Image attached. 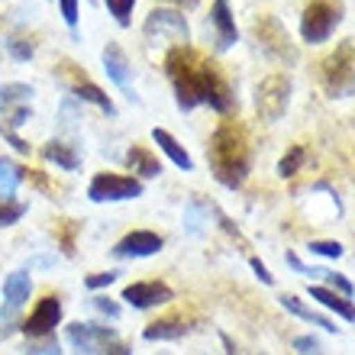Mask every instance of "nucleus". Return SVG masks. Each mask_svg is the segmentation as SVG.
I'll use <instances>...</instances> for the list:
<instances>
[{"label":"nucleus","instance_id":"nucleus-27","mask_svg":"<svg viewBox=\"0 0 355 355\" xmlns=\"http://www.w3.org/2000/svg\"><path fill=\"white\" fill-rule=\"evenodd\" d=\"M7 52L17 58V62H29V58L36 55V42H33V39L17 36V39H10L7 42Z\"/></svg>","mask_w":355,"mask_h":355},{"label":"nucleus","instance_id":"nucleus-2","mask_svg":"<svg viewBox=\"0 0 355 355\" xmlns=\"http://www.w3.org/2000/svg\"><path fill=\"white\" fill-rule=\"evenodd\" d=\"M207 162L223 187L236 191L245 184L249 168H252V146H249V132L243 123L223 120L216 126L210 142H207Z\"/></svg>","mask_w":355,"mask_h":355},{"label":"nucleus","instance_id":"nucleus-11","mask_svg":"<svg viewBox=\"0 0 355 355\" xmlns=\"http://www.w3.org/2000/svg\"><path fill=\"white\" fill-rule=\"evenodd\" d=\"M162 249H165V239L159 233L136 230V233H126L120 243L113 245V255L116 259H149V255H159Z\"/></svg>","mask_w":355,"mask_h":355},{"label":"nucleus","instance_id":"nucleus-34","mask_svg":"<svg viewBox=\"0 0 355 355\" xmlns=\"http://www.w3.org/2000/svg\"><path fill=\"white\" fill-rule=\"evenodd\" d=\"M116 275H120V271H97V275H87V288L91 291H101V288H110L113 281H116Z\"/></svg>","mask_w":355,"mask_h":355},{"label":"nucleus","instance_id":"nucleus-9","mask_svg":"<svg viewBox=\"0 0 355 355\" xmlns=\"http://www.w3.org/2000/svg\"><path fill=\"white\" fill-rule=\"evenodd\" d=\"M62 323V300L55 294H49L36 304V310L26 317L23 323V333L29 339H46V336H55V327Z\"/></svg>","mask_w":355,"mask_h":355},{"label":"nucleus","instance_id":"nucleus-29","mask_svg":"<svg viewBox=\"0 0 355 355\" xmlns=\"http://www.w3.org/2000/svg\"><path fill=\"white\" fill-rule=\"evenodd\" d=\"M33 120V110H29V103H19V107H7V126L3 130L17 132L19 126H26Z\"/></svg>","mask_w":355,"mask_h":355},{"label":"nucleus","instance_id":"nucleus-24","mask_svg":"<svg viewBox=\"0 0 355 355\" xmlns=\"http://www.w3.org/2000/svg\"><path fill=\"white\" fill-rule=\"evenodd\" d=\"M304 162H307V149H304V146H291V149L281 155V162H278V175L281 178H294Z\"/></svg>","mask_w":355,"mask_h":355},{"label":"nucleus","instance_id":"nucleus-10","mask_svg":"<svg viewBox=\"0 0 355 355\" xmlns=\"http://www.w3.org/2000/svg\"><path fill=\"white\" fill-rule=\"evenodd\" d=\"M175 297V291L165 284V281H136V284H126L123 288V300L136 310H149V307H162Z\"/></svg>","mask_w":355,"mask_h":355},{"label":"nucleus","instance_id":"nucleus-16","mask_svg":"<svg viewBox=\"0 0 355 355\" xmlns=\"http://www.w3.org/2000/svg\"><path fill=\"white\" fill-rule=\"evenodd\" d=\"M278 300H281V307L288 310V313H294V317H300V320H307V323H313V327H323L327 333H336V329H339L329 317H323V313H317L313 307H307V304H304L300 297H294V294H281Z\"/></svg>","mask_w":355,"mask_h":355},{"label":"nucleus","instance_id":"nucleus-6","mask_svg":"<svg viewBox=\"0 0 355 355\" xmlns=\"http://www.w3.org/2000/svg\"><path fill=\"white\" fill-rule=\"evenodd\" d=\"M291 103V78L275 71V75L262 78L259 87H255V110L265 123H278L284 116Z\"/></svg>","mask_w":355,"mask_h":355},{"label":"nucleus","instance_id":"nucleus-19","mask_svg":"<svg viewBox=\"0 0 355 355\" xmlns=\"http://www.w3.org/2000/svg\"><path fill=\"white\" fill-rule=\"evenodd\" d=\"M310 297L320 300L327 310H333V313H339V320H349V323H355V307H352V300H346L343 294H336V291H329V288H313L310 284Z\"/></svg>","mask_w":355,"mask_h":355},{"label":"nucleus","instance_id":"nucleus-41","mask_svg":"<svg viewBox=\"0 0 355 355\" xmlns=\"http://www.w3.org/2000/svg\"><path fill=\"white\" fill-rule=\"evenodd\" d=\"M168 3H181V7H194L197 0H168Z\"/></svg>","mask_w":355,"mask_h":355},{"label":"nucleus","instance_id":"nucleus-36","mask_svg":"<svg viewBox=\"0 0 355 355\" xmlns=\"http://www.w3.org/2000/svg\"><path fill=\"white\" fill-rule=\"evenodd\" d=\"M58 7H62V19L75 29L78 26V0H58Z\"/></svg>","mask_w":355,"mask_h":355},{"label":"nucleus","instance_id":"nucleus-1","mask_svg":"<svg viewBox=\"0 0 355 355\" xmlns=\"http://www.w3.org/2000/svg\"><path fill=\"white\" fill-rule=\"evenodd\" d=\"M165 75L175 87V101L181 110H194L200 103L214 107L216 113L233 110V87L223 71L191 46H175L165 55Z\"/></svg>","mask_w":355,"mask_h":355},{"label":"nucleus","instance_id":"nucleus-25","mask_svg":"<svg viewBox=\"0 0 355 355\" xmlns=\"http://www.w3.org/2000/svg\"><path fill=\"white\" fill-rule=\"evenodd\" d=\"M33 87L29 85H0V107L7 110V107H13V103H29V97H33Z\"/></svg>","mask_w":355,"mask_h":355},{"label":"nucleus","instance_id":"nucleus-35","mask_svg":"<svg viewBox=\"0 0 355 355\" xmlns=\"http://www.w3.org/2000/svg\"><path fill=\"white\" fill-rule=\"evenodd\" d=\"M288 265H291L294 271H300V275H307V278H323V275H327L323 268H310V265H304L294 252H288Z\"/></svg>","mask_w":355,"mask_h":355},{"label":"nucleus","instance_id":"nucleus-18","mask_svg":"<svg viewBox=\"0 0 355 355\" xmlns=\"http://www.w3.org/2000/svg\"><path fill=\"white\" fill-rule=\"evenodd\" d=\"M42 159L46 162H55L58 168H65V171H75L78 165H81V155H78L75 146H68V142L62 139H52L42 146Z\"/></svg>","mask_w":355,"mask_h":355},{"label":"nucleus","instance_id":"nucleus-38","mask_svg":"<svg viewBox=\"0 0 355 355\" xmlns=\"http://www.w3.org/2000/svg\"><path fill=\"white\" fill-rule=\"evenodd\" d=\"M249 265H252V271L259 275V281H262V284H275V275H271V271L262 265V259H252Z\"/></svg>","mask_w":355,"mask_h":355},{"label":"nucleus","instance_id":"nucleus-7","mask_svg":"<svg viewBox=\"0 0 355 355\" xmlns=\"http://www.w3.org/2000/svg\"><path fill=\"white\" fill-rule=\"evenodd\" d=\"M87 197L94 204H116V200H136L142 197V181L130 175H113V171H101L94 175L87 184Z\"/></svg>","mask_w":355,"mask_h":355},{"label":"nucleus","instance_id":"nucleus-22","mask_svg":"<svg viewBox=\"0 0 355 355\" xmlns=\"http://www.w3.org/2000/svg\"><path fill=\"white\" fill-rule=\"evenodd\" d=\"M126 165H130L139 178H159L162 175V162L155 159L149 149H142V146H132V149L126 152Z\"/></svg>","mask_w":355,"mask_h":355},{"label":"nucleus","instance_id":"nucleus-39","mask_svg":"<svg viewBox=\"0 0 355 355\" xmlns=\"http://www.w3.org/2000/svg\"><path fill=\"white\" fill-rule=\"evenodd\" d=\"M3 136H7V139H10V146H13V149H17V152H23V155H26V152H29V142H23V139H19V136H17V132L3 130Z\"/></svg>","mask_w":355,"mask_h":355},{"label":"nucleus","instance_id":"nucleus-30","mask_svg":"<svg viewBox=\"0 0 355 355\" xmlns=\"http://www.w3.org/2000/svg\"><path fill=\"white\" fill-rule=\"evenodd\" d=\"M107 10L113 13V19L120 23V26H130V17H132V7H136V0H103Z\"/></svg>","mask_w":355,"mask_h":355},{"label":"nucleus","instance_id":"nucleus-17","mask_svg":"<svg viewBox=\"0 0 355 355\" xmlns=\"http://www.w3.org/2000/svg\"><path fill=\"white\" fill-rule=\"evenodd\" d=\"M152 139H155V146H159V149L165 152V155H168V159L175 162L181 171H194V159L187 155L184 146H181V142H178L168 130H159V126H155V130H152Z\"/></svg>","mask_w":355,"mask_h":355},{"label":"nucleus","instance_id":"nucleus-23","mask_svg":"<svg viewBox=\"0 0 355 355\" xmlns=\"http://www.w3.org/2000/svg\"><path fill=\"white\" fill-rule=\"evenodd\" d=\"M23 181H26V168H19L17 162H10V159H0V197L10 200Z\"/></svg>","mask_w":355,"mask_h":355},{"label":"nucleus","instance_id":"nucleus-37","mask_svg":"<svg viewBox=\"0 0 355 355\" xmlns=\"http://www.w3.org/2000/svg\"><path fill=\"white\" fill-rule=\"evenodd\" d=\"M94 307L101 310V313H107V317H110V320H116V317H120V307H116V304H113L110 297H103V294H97V297H94Z\"/></svg>","mask_w":355,"mask_h":355},{"label":"nucleus","instance_id":"nucleus-14","mask_svg":"<svg viewBox=\"0 0 355 355\" xmlns=\"http://www.w3.org/2000/svg\"><path fill=\"white\" fill-rule=\"evenodd\" d=\"M29 294H33V278H29V271H13V275H7V281H3V307H0V317L10 320L29 300Z\"/></svg>","mask_w":355,"mask_h":355},{"label":"nucleus","instance_id":"nucleus-5","mask_svg":"<svg viewBox=\"0 0 355 355\" xmlns=\"http://www.w3.org/2000/svg\"><path fill=\"white\" fill-rule=\"evenodd\" d=\"M142 36L149 39L152 46H159V42H171L175 46H187V39H191V29H187V19L178 13V10H162L155 7L146 17L142 23Z\"/></svg>","mask_w":355,"mask_h":355},{"label":"nucleus","instance_id":"nucleus-21","mask_svg":"<svg viewBox=\"0 0 355 355\" xmlns=\"http://www.w3.org/2000/svg\"><path fill=\"white\" fill-rule=\"evenodd\" d=\"M187 329H191V327H187L184 317H165V320L149 323V327L142 329V336L149 339V343H155V339H181Z\"/></svg>","mask_w":355,"mask_h":355},{"label":"nucleus","instance_id":"nucleus-28","mask_svg":"<svg viewBox=\"0 0 355 355\" xmlns=\"http://www.w3.org/2000/svg\"><path fill=\"white\" fill-rule=\"evenodd\" d=\"M307 249L313 255H323V259H343V252H346V245H343V243H333V239H313Z\"/></svg>","mask_w":355,"mask_h":355},{"label":"nucleus","instance_id":"nucleus-32","mask_svg":"<svg viewBox=\"0 0 355 355\" xmlns=\"http://www.w3.org/2000/svg\"><path fill=\"white\" fill-rule=\"evenodd\" d=\"M26 355H62V349H58L55 336H46V339H33L26 346Z\"/></svg>","mask_w":355,"mask_h":355},{"label":"nucleus","instance_id":"nucleus-26","mask_svg":"<svg viewBox=\"0 0 355 355\" xmlns=\"http://www.w3.org/2000/svg\"><path fill=\"white\" fill-rule=\"evenodd\" d=\"M23 214H26V204H19V200H13V197H0V226H13L23 220Z\"/></svg>","mask_w":355,"mask_h":355},{"label":"nucleus","instance_id":"nucleus-3","mask_svg":"<svg viewBox=\"0 0 355 355\" xmlns=\"http://www.w3.org/2000/svg\"><path fill=\"white\" fill-rule=\"evenodd\" d=\"M320 78L329 97L355 94V42H339L320 65Z\"/></svg>","mask_w":355,"mask_h":355},{"label":"nucleus","instance_id":"nucleus-33","mask_svg":"<svg viewBox=\"0 0 355 355\" xmlns=\"http://www.w3.org/2000/svg\"><path fill=\"white\" fill-rule=\"evenodd\" d=\"M294 352L297 355H327V349H323V343H320L317 336H297L294 339Z\"/></svg>","mask_w":355,"mask_h":355},{"label":"nucleus","instance_id":"nucleus-15","mask_svg":"<svg viewBox=\"0 0 355 355\" xmlns=\"http://www.w3.org/2000/svg\"><path fill=\"white\" fill-rule=\"evenodd\" d=\"M210 23H214V29H216V49H220V52L233 49L236 39H239V29H236L230 0H216L214 10H210Z\"/></svg>","mask_w":355,"mask_h":355},{"label":"nucleus","instance_id":"nucleus-4","mask_svg":"<svg viewBox=\"0 0 355 355\" xmlns=\"http://www.w3.org/2000/svg\"><path fill=\"white\" fill-rule=\"evenodd\" d=\"M339 23H343V0H310L300 17V36L304 42L317 46L333 36Z\"/></svg>","mask_w":355,"mask_h":355},{"label":"nucleus","instance_id":"nucleus-8","mask_svg":"<svg viewBox=\"0 0 355 355\" xmlns=\"http://www.w3.org/2000/svg\"><path fill=\"white\" fill-rule=\"evenodd\" d=\"M65 339L75 352L101 355L103 349L116 339V333H113L110 327H97V323H81V320H78V323H68L65 327Z\"/></svg>","mask_w":355,"mask_h":355},{"label":"nucleus","instance_id":"nucleus-12","mask_svg":"<svg viewBox=\"0 0 355 355\" xmlns=\"http://www.w3.org/2000/svg\"><path fill=\"white\" fill-rule=\"evenodd\" d=\"M101 58H103V71H107V78H110L120 91H126V97H130V101H136V94L130 91L132 65H130V58H126V52H123L120 42H107Z\"/></svg>","mask_w":355,"mask_h":355},{"label":"nucleus","instance_id":"nucleus-13","mask_svg":"<svg viewBox=\"0 0 355 355\" xmlns=\"http://www.w3.org/2000/svg\"><path fill=\"white\" fill-rule=\"evenodd\" d=\"M255 39L262 42V49L268 52V55H278V58H294V52H291V39L288 33H284V26H281L275 17H262L259 23H255Z\"/></svg>","mask_w":355,"mask_h":355},{"label":"nucleus","instance_id":"nucleus-20","mask_svg":"<svg viewBox=\"0 0 355 355\" xmlns=\"http://www.w3.org/2000/svg\"><path fill=\"white\" fill-rule=\"evenodd\" d=\"M71 94H75L78 101H87V103H94V107H101L107 116H116V107H113V101H110V97H107V94H103L97 85H91L85 75H81L75 85H71Z\"/></svg>","mask_w":355,"mask_h":355},{"label":"nucleus","instance_id":"nucleus-31","mask_svg":"<svg viewBox=\"0 0 355 355\" xmlns=\"http://www.w3.org/2000/svg\"><path fill=\"white\" fill-rule=\"evenodd\" d=\"M323 281H327V284H329V291H336V294H343V297H346V300L355 294V284L346 278V275H336V271H327V275H323Z\"/></svg>","mask_w":355,"mask_h":355},{"label":"nucleus","instance_id":"nucleus-40","mask_svg":"<svg viewBox=\"0 0 355 355\" xmlns=\"http://www.w3.org/2000/svg\"><path fill=\"white\" fill-rule=\"evenodd\" d=\"M103 352H107V355H132V352H130V346H123V343H116V339H113V343H110L107 349H103Z\"/></svg>","mask_w":355,"mask_h":355}]
</instances>
